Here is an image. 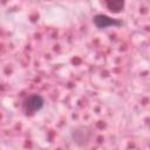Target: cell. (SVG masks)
Wrapping results in <instances>:
<instances>
[{"label": "cell", "instance_id": "277c9868", "mask_svg": "<svg viewBox=\"0 0 150 150\" xmlns=\"http://www.w3.org/2000/svg\"><path fill=\"white\" fill-rule=\"evenodd\" d=\"M105 7L112 13H120L125 6V0H103Z\"/></svg>", "mask_w": 150, "mask_h": 150}, {"label": "cell", "instance_id": "3957f363", "mask_svg": "<svg viewBox=\"0 0 150 150\" xmlns=\"http://www.w3.org/2000/svg\"><path fill=\"white\" fill-rule=\"evenodd\" d=\"M71 137L75 143H77L80 145H86L87 143L90 142L91 134L86 127H77V128H75L74 131H71Z\"/></svg>", "mask_w": 150, "mask_h": 150}, {"label": "cell", "instance_id": "7a4b0ae2", "mask_svg": "<svg viewBox=\"0 0 150 150\" xmlns=\"http://www.w3.org/2000/svg\"><path fill=\"white\" fill-rule=\"evenodd\" d=\"M94 25L98 28V29H103V28H108V27H118L122 25V22L120 20L112 19L108 15L104 14H97L94 16L93 19Z\"/></svg>", "mask_w": 150, "mask_h": 150}, {"label": "cell", "instance_id": "6da1fadb", "mask_svg": "<svg viewBox=\"0 0 150 150\" xmlns=\"http://www.w3.org/2000/svg\"><path fill=\"white\" fill-rule=\"evenodd\" d=\"M43 104H45L43 97L41 95H38V94L29 95L23 101V108H25L27 114L28 112L29 114H35V112L40 111L43 108Z\"/></svg>", "mask_w": 150, "mask_h": 150}]
</instances>
